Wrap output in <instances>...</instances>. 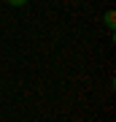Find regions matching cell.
<instances>
[{"mask_svg":"<svg viewBox=\"0 0 116 122\" xmlns=\"http://www.w3.org/2000/svg\"><path fill=\"white\" fill-rule=\"evenodd\" d=\"M105 25H108V30L116 27V11H108V14H105Z\"/></svg>","mask_w":116,"mask_h":122,"instance_id":"6da1fadb","label":"cell"},{"mask_svg":"<svg viewBox=\"0 0 116 122\" xmlns=\"http://www.w3.org/2000/svg\"><path fill=\"white\" fill-rule=\"evenodd\" d=\"M5 3H8V5H24L27 0H5Z\"/></svg>","mask_w":116,"mask_h":122,"instance_id":"7a4b0ae2","label":"cell"}]
</instances>
